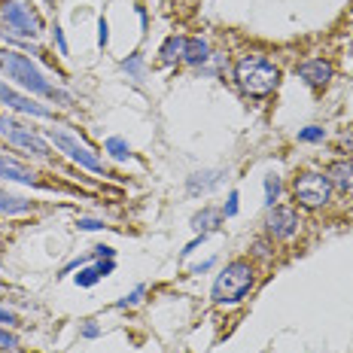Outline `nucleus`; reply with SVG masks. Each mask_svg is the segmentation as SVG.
I'll use <instances>...</instances> for the list:
<instances>
[{"label": "nucleus", "instance_id": "c85d7f7f", "mask_svg": "<svg viewBox=\"0 0 353 353\" xmlns=\"http://www.w3.org/2000/svg\"><path fill=\"white\" fill-rule=\"evenodd\" d=\"M94 256H104V259H113V256H116V250H113V247H104V244H101V247H94Z\"/></svg>", "mask_w": 353, "mask_h": 353}, {"label": "nucleus", "instance_id": "393cba45", "mask_svg": "<svg viewBox=\"0 0 353 353\" xmlns=\"http://www.w3.org/2000/svg\"><path fill=\"white\" fill-rule=\"evenodd\" d=\"M79 229L83 232H98V229H104V223H101V219H79Z\"/></svg>", "mask_w": 353, "mask_h": 353}, {"label": "nucleus", "instance_id": "1a4fd4ad", "mask_svg": "<svg viewBox=\"0 0 353 353\" xmlns=\"http://www.w3.org/2000/svg\"><path fill=\"white\" fill-rule=\"evenodd\" d=\"M0 104H6L10 110H16V113H25V116H40V119H49V107L43 104H34L28 94H19L16 88H10L6 83H0Z\"/></svg>", "mask_w": 353, "mask_h": 353}, {"label": "nucleus", "instance_id": "4be33fe9", "mask_svg": "<svg viewBox=\"0 0 353 353\" xmlns=\"http://www.w3.org/2000/svg\"><path fill=\"white\" fill-rule=\"evenodd\" d=\"M323 137H326V131L317 128V125H311V128L299 131V141H301V143H317V141H323Z\"/></svg>", "mask_w": 353, "mask_h": 353}, {"label": "nucleus", "instance_id": "412c9836", "mask_svg": "<svg viewBox=\"0 0 353 353\" xmlns=\"http://www.w3.org/2000/svg\"><path fill=\"white\" fill-rule=\"evenodd\" d=\"M98 281H101L98 265H88V268H79V274H77V283H79V286H94Z\"/></svg>", "mask_w": 353, "mask_h": 353}, {"label": "nucleus", "instance_id": "f3484780", "mask_svg": "<svg viewBox=\"0 0 353 353\" xmlns=\"http://www.w3.org/2000/svg\"><path fill=\"white\" fill-rule=\"evenodd\" d=\"M223 223V210H216V208H204L201 213H195L192 216V229L195 232H210V229H216V225Z\"/></svg>", "mask_w": 353, "mask_h": 353}, {"label": "nucleus", "instance_id": "f8f14e48", "mask_svg": "<svg viewBox=\"0 0 353 353\" xmlns=\"http://www.w3.org/2000/svg\"><path fill=\"white\" fill-rule=\"evenodd\" d=\"M0 176L3 180H12V183H25V186H40V180H37L34 171H28L25 165H19V161L0 156Z\"/></svg>", "mask_w": 353, "mask_h": 353}, {"label": "nucleus", "instance_id": "dca6fc26", "mask_svg": "<svg viewBox=\"0 0 353 353\" xmlns=\"http://www.w3.org/2000/svg\"><path fill=\"white\" fill-rule=\"evenodd\" d=\"M28 210H31V201L0 189V216H19V213H28Z\"/></svg>", "mask_w": 353, "mask_h": 353}, {"label": "nucleus", "instance_id": "aec40b11", "mask_svg": "<svg viewBox=\"0 0 353 353\" xmlns=\"http://www.w3.org/2000/svg\"><path fill=\"white\" fill-rule=\"evenodd\" d=\"M122 70H128L131 79H143V58L141 55H128L122 61Z\"/></svg>", "mask_w": 353, "mask_h": 353}, {"label": "nucleus", "instance_id": "423d86ee", "mask_svg": "<svg viewBox=\"0 0 353 353\" xmlns=\"http://www.w3.org/2000/svg\"><path fill=\"white\" fill-rule=\"evenodd\" d=\"M0 21L10 34L16 37H37L40 34V19L34 16L28 6H21L19 0H10V3L0 6Z\"/></svg>", "mask_w": 353, "mask_h": 353}, {"label": "nucleus", "instance_id": "9b49d317", "mask_svg": "<svg viewBox=\"0 0 353 353\" xmlns=\"http://www.w3.org/2000/svg\"><path fill=\"white\" fill-rule=\"evenodd\" d=\"M326 176H329V183H332V189H338V192H344V195L353 192V161H347V159L332 161Z\"/></svg>", "mask_w": 353, "mask_h": 353}, {"label": "nucleus", "instance_id": "c756f323", "mask_svg": "<svg viewBox=\"0 0 353 353\" xmlns=\"http://www.w3.org/2000/svg\"><path fill=\"white\" fill-rule=\"evenodd\" d=\"M98 43H101V46H107V40H110V34H107V21L104 19H101V25H98Z\"/></svg>", "mask_w": 353, "mask_h": 353}, {"label": "nucleus", "instance_id": "20e7f679", "mask_svg": "<svg viewBox=\"0 0 353 353\" xmlns=\"http://www.w3.org/2000/svg\"><path fill=\"white\" fill-rule=\"evenodd\" d=\"M292 195L301 208L307 210H317V208H326L329 204V195H332V183H329L326 174H301L296 176V186H292Z\"/></svg>", "mask_w": 353, "mask_h": 353}, {"label": "nucleus", "instance_id": "5701e85b", "mask_svg": "<svg viewBox=\"0 0 353 353\" xmlns=\"http://www.w3.org/2000/svg\"><path fill=\"white\" fill-rule=\"evenodd\" d=\"M141 299H143V286H137V290L131 292V296H125V299L119 301V307H131V305H137Z\"/></svg>", "mask_w": 353, "mask_h": 353}, {"label": "nucleus", "instance_id": "6e6552de", "mask_svg": "<svg viewBox=\"0 0 353 353\" xmlns=\"http://www.w3.org/2000/svg\"><path fill=\"white\" fill-rule=\"evenodd\" d=\"M265 229H268V234L274 241H290V238H296L299 234L301 219H299V213L292 208H271L268 219H265Z\"/></svg>", "mask_w": 353, "mask_h": 353}, {"label": "nucleus", "instance_id": "b1692460", "mask_svg": "<svg viewBox=\"0 0 353 353\" xmlns=\"http://www.w3.org/2000/svg\"><path fill=\"white\" fill-rule=\"evenodd\" d=\"M0 347H6V350H12V347H19V341H16V335H10L6 329H0Z\"/></svg>", "mask_w": 353, "mask_h": 353}, {"label": "nucleus", "instance_id": "f704fd0d", "mask_svg": "<svg viewBox=\"0 0 353 353\" xmlns=\"http://www.w3.org/2000/svg\"><path fill=\"white\" fill-rule=\"evenodd\" d=\"M0 323H16V317H12L6 307H0Z\"/></svg>", "mask_w": 353, "mask_h": 353}, {"label": "nucleus", "instance_id": "a211bd4d", "mask_svg": "<svg viewBox=\"0 0 353 353\" xmlns=\"http://www.w3.org/2000/svg\"><path fill=\"white\" fill-rule=\"evenodd\" d=\"M104 150H107L116 161H128V156H131V146H128V141H122V137H107Z\"/></svg>", "mask_w": 353, "mask_h": 353}, {"label": "nucleus", "instance_id": "cd10ccee", "mask_svg": "<svg viewBox=\"0 0 353 353\" xmlns=\"http://www.w3.org/2000/svg\"><path fill=\"white\" fill-rule=\"evenodd\" d=\"M55 43H58V49H61V55H68V43H64V34L58 25H55Z\"/></svg>", "mask_w": 353, "mask_h": 353}, {"label": "nucleus", "instance_id": "4468645a", "mask_svg": "<svg viewBox=\"0 0 353 353\" xmlns=\"http://www.w3.org/2000/svg\"><path fill=\"white\" fill-rule=\"evenodd\" d=\"M210 58V46L201 40V37H186V55H183V61L186 64H204Z\"/></svg>", "mask_w": 353, "mask_h": 353}, {"label": "nucleus", "instance_id": "f03ea898", "mask_svg": "<svg viewBox=\"0 0 353 353\" xmlns=\"http://www.w3.org/2000/svg\"><path fill=\"white\" fill-rule=\"evenodd\" d=\"M0 68L6 70V77L16 79L21 88H28V92L43 94V98H58V101H64V104L70 101L68 94H61L46 77H43L40 70L34 68L31 58H25V55H19V52H0Z\"/></svg>", "mask_w": 353, "mask_h": 353}, {"label": "nucleus", "instance_id": "ddd939ff", "mask_svg": "<svg viewBox=\"0 0 353 353\" xmlns=\"http://www.w3.org/2000/svg\"><path fill=\"white\" fill-rule=\"evenodd\" d=\"M219 180H223V174L219 171H198L189 176V195H201V192H210L213 186H219Z\"/></svg>", "mask_w": 353, "mask_h": 353}, {"label": "nucleus", "instance_id": "6ab92c4d", "mask_svg": "<svg viewBox=\"0 0 353 353\" xmlns=\"http://www.w3.org/2000/svg\"><path fill=\"white\" fill-rule=\"evenodd\" d=\"M277 195H281V176L268 174V176H265V204H268V208H274Z\"/></svg>", "mask_w": 353, "mask_h": 353}, {"label": "nucleus", "instance_id": "f257e3e1", "mask_svg": "<svg viewBox=\"0 0 353 353\" xmlns=\"http://www.w3.org/2000/svg\"><path fill=\"white\" fill-rule=\"evenodd\" d=\"M234 79H238L241 92L250 98H268L281 85V70L265 55H244L234 64Z\"/></svg>", "mask_w": 353, "mask_h": 353}, {"label": "nucleus", "instance_id": "0eeeda50", "mask_svg": "<svg viewBox=\"0 0 353 353\" xmlns=\"http://www.w3.org/2000/svg\"><path fill=\"white\" fill-rule=\"evenodd\" d=\"M49 137H52V143H55L61 152H68V159H73L79 168H88V171H94V174H104V161L94 156V152L88 150L85 143H79L73 134H68V131H55V128H52V134H49Z\"/></svg>", "mask_w": 353, "mask_h": 353}, {"label": "nucleus", "instance_id": "2f4dec72", "mask_svg": "<svg viewBox=\"0 0 353 353\" xmlns=\"http://www.w3.org/2000/svg\"><path fill=\"white\" fill-rule=\"evenodd\" d=\"M253 250H256V256H262V259H271V250L262 244V241H256L253 244Z\"/></svg>", "mask_w": 353, "mask_h": 353}, {"label": "nucleus", "instance_id": "a878e982", "mask_svg": "<svg viewBox=\"0 0 353 353\" xmlns=\"http://www.w3.org/2000/svg\"><path fill=\"white\" fill-rule=\"evenodd\" d=\"M234 213H238V192H229V201H225L223 216H234Z\"/></svg>", "mask_w": 353, "mask_h": 353}, {"label": "nucleus", "instance_id": "7ed1b4c3", "mask_svg": "<svg viewBox=\"0 0 353 353\" xmlns=\"http://www.w3.org/2000/svg\"><path fill=\"white\" fill-rule=\"evenodd\" d=\"M253 286H256L253 265H250L247 259H234V262L225 265V271L216 277V283H213V301H216L219 307L238 305Z\"/></svg>", "mask_w": 353, "mask_h": 353}, {"label": "nucleus", "instance_id": "473e14b6", "mask_svg": "<svg viewBox=\"0 0 353 353\" xmlns=\"http://www.w3.org/2000/svg\"><path fill=\"white\" fill-rule=\"evenodd\" d=\"M83 335H85V338H98V335H101V329L94 326V323H85V326H83Z\"/></svg>", "mask_w": 353, "mask_h": 353}, {"label": "nucleus", "instance_id": "72a5a7b5", "mask_svg": "<svg viewBox=\"0 0 353 353\" xmlns=\"http://www.w3.org/2000/svg\"><path fill=\"white\" fill-rule=\"evenodd\" d=\"M210 268H213V259H204L201 265H195L192 271H195V274H201V271H210Z\"/></svg>", "mask_w": 353, "mask_h": 353}, {"label": "nucleus", "instance_id": "bb28decb", "mask_svg": "<svg viewBox=\"0 0 353 353\" xmlns=\"http://www.w3.org/2000/svg\"><path fill=\"white\" fill-rule=\"evenodd\" d=\"M338 143H341V150H347V156H353V131H350V134L338 137Z\"/></svg>", "mask_w": 353, "mask_h": 353}, {"label": "nucleus", "instance_id": "39448f33", "mask_svg": "<svg viewBox=\"0 0 353 353\" xmlns=\"http://www.w3.org/2000/svg\"><path fill=\"white\" fill-rule=\"evenodd\" d=\"M0 137L10 141L12 146H19V150L31 152V156H40V159L49 156V143L43 141L34 128H28V125L10 119V116H0Z\"/></svg>", "mask_w": 353, "mask_h": 353}, {"label": "nucleus", "instance_id": "7c9ffc66", "mask_svg": "<svg viewBox=\"0 0 353 353\" xmlns=\"http://www.w3.org/2000/svg\"><path fill=\"white\" fill-rule=\"evenodd\" d=\"M113 259H107V262H98V271H101V277H107V274H113Z\"/></svg>", "mask_w": 353, "mask_h": 353}, {"label": "nucleus", "instance_id": "2eb2a0df", "mask_svg": "<svg viewBox=\"0 0 353 353\" xmlns=\"http://www.w3.org/2000/svg\"><path fill=\"white\" fill-rule=\"evenodd\" d=\"M161 61L165 64H176L183 61V55H186V37H168L165 43H161Z\"/></svg>", "mask_w": 353, "mask_h": 353}, {"label": "nucleus", "instance_id": "9d476101", "mask_svg": "<svg viewBox=\"0 0 353 353\" xmlns=\"http://www.w3.org/2000/svg\"><path fill=\"white\" fill-rule=\"evenodd\" d=\"M299 77L305 79L307 85L323 88V85L329 83V79H332V64L323 61V58H307V61L299 64Z\"/></svg>", "mask_w": 353, "mask_h": 353}]
</instances>
